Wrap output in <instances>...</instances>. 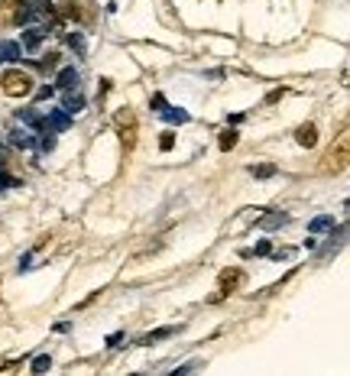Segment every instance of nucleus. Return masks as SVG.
<instances>
[{
	"label": "nucleus",
	"mask_w": 350,
	"mask_h": 376,
	"mask_svg": "<svg viewBox=\"0 0 350 376\" xmlns=\"http://www.w3.org/2000/svg\"><path fill=\"white\" fill-rule=\"evenodd\" d=\"M347 162H350V137H347V130H341L318 166H321V175H337L347 169Z\"/></svg>",
	"instance_id": "f257e3e1"
},
{
	"label": "nucleus",
	"mask_w": 350,
	"mask_h": 376,
	"mask_svg": "<svg viewBox=\"0 0 350 376\" xmlns=\"http://www.w3.org/2000/svg\"><path fill=\"white\" fill-rule=\"evenodd\" d=\"M114 127H117V137H120V143H124V149H126V153H134L136 139H140V124H136V114L130 111V107H120V111L114 114Z\"/></svg>",
	"instance_id": "f03ea898"
},
{
	"label": "nucleus",
	"mask_w": 350,
	"mask_h": 376,
	"mask_svg": "<svg viewBox=\"0 0 350 376\" xmlns=\"http://www.w3.org/2000/svg\"><path fill=\"white\" fill-rule=\"evenodd\" d=\"M0 88H4L7 98H26V94H33V75L20 69H10L7 75L0 78Z\"/></svg>",
	"instance_id": "7ed1b4c3"
},
{
	"label": "nucleus",
	"mask_w": 350,
	"mask_h": 376,
	"mask_svg": "<svg viewBox=\"0 0 350 376\" xmlns=\"http://www.w3.org/2000/svg\"><path fill=\"white\" fill-rule=\"evenodd\" d=\"M240 282H244V272H240V269H224V272H221V279H217V292L211 295V302H221L224 295L237 292Z\"/></svg>",
	"instance_id": "20e7f679"
},
{
	"label": "nucleus",
	"mask_w": 350,
	"mask_h": 376,
	"mask_svg": "<svg viewBox=\"0 0 350 376\" xmlns=\"http://www.w3.org/2000/svg\"><path fill=\"white\" fill-rule=\"evenodd\" d=\"M295 139H299V147H315L318 143V127L315 124H301L295 130Z\"/></svg>",
	"instance_id": "39448f33"
},
{
	"label": "nucleus",
	"mask_w": 350,
	"mask_h": 376,
	"mask_svg": "<svg viewBox=\"0 0 350 376\" xmlns=\"http://www.w3.org/2000/svg\"><path fill=\"white\" fill-rule=\"evenodd\" d=\"M217 147H221V149H234V147H237V133L224 130V133H221V139H217Z\"/></svg>",
	"instance_id": "423d86ee"
},
{
	"label": "nucleus",
	"mask_w": 350,
	"mask_h": 376,
	"mask_svg": "<svg viewBox=\"0 0 350 376\" xmlns=\"http://www.w3.org/2000/svg\"><path fill=\"white\" fill-rule=\"evenodd\" d=\"M16 56H20V49H16L14 42H4V46H0V59H7V62H14Z\"/></svg>",
	"instance_id": "0eeeda50"
},
{
	"label": "nucleus",
	"mask_w": 350,
	"mask_h": 376,
	"mask_svg": "<svg viewBox=\"0 0 350 376\" xmlns=\"http://www.w3.org/2000/svg\"><path fill=\"white\" fill-rule=\"evenodd\" d=\"M39 42H42V29H29L26 33V49H36Z\"/></svg>",
	"instance_id": "6e6552de"
},
{
	"label": "nucleus",
	"mask_w": 350,
	"mask_h": 376,
	"mask_svg": "<svg viewBox=\"0 0 350 376\" xmlns=\"http://www.w3.org/2000/svg\"><path fill=\"white\" fill-rule=\"evenodd\" d=\"M172 143H175L172 133H162V143H159V147H162V149H172Z\"/></svg>",
	"instance_id": "1a4fd4ad"
},
{
	"label": "nucleus",
	"mask_w": 350,
	"mask_h": 376,
	"mask_svg": "<svg viewBox=\"0 0 350 376\" xmlns=\"http://www.w3.org/2000/svg\"><path fill=\"white\" fill-rule=\"evenodd\" d=\"M253 172L259 175V179H266V175H273V166H263V169H253Z\"/></svg>",
	"instance_id": "9d476101"
},
{
	"label": "nucleus",
	"mask_w": 350,
	"mask_h": 376,
	"mask_svg": "<svg viewBox=\"0 0 350 376\" xmlns=\"http://www.w3.org/2000/svg\"><path fill=\"white\" fill-rule=\"evenodd\" d=\"M169 120H179V124H182L185 114H182V111H169Z\"/></svg>",
	"instance_id": "9b49d317"
}]
</instances>
